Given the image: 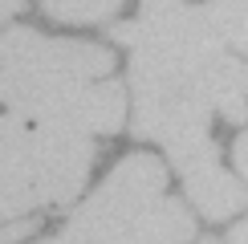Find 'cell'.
<instances>
[{
	"instance_id": "obj_3",
	"label": "cell",
	"mask_w": 248,
	"mask_h": 244,
	"mask_svg": "<svg viewBox=\"0 0 248 244\" xmlns=\"http://www.w3.org/2000/svg\"><path fill=\"white\" fill-rule=\"evenodd\" d=\"M94 167V138L61 135L13 118V135L0 147V228L25 212L69 203Z\"/></svg>"
},
{
	"instance_id": "obj_1",
	"label": "cell",
	"mask_w": 248,
	"mask_h": 244,
	"mask_svg": "<svg viewBox=\"0 0 248 244\" xmlns=\"http://www.w3.org/2000/svg\"><path fill=\"white\" fill-rule=\"evenodd\" d=\"M191 232L187 203L167 196L163 159L134 151L45 244H187Z\"/></svg>"
},
{
	"instance_id": "obj_13",
	"label": "cell",
	"mask_w": 248,
	"mask_h": 244,
	"mask_svg": "<svg viewBox=\"0 0 248 244\" xmlns=\"http://www.w3.org/2000/svg\"><path fill=\"white\" fill-rule=\"evenodd\" d=\"M8 135H13V118H8V114H0V147L8 142Z\"/></svg>"
},
{
	"instance_id": "obj_11",
	"label": "cell",
	"mask_w": 248,
	"mask_h": 244,
	"mask_svg": "<svg viewBox=\"0 0 248 244\" xmlns=\"http://www.w3.org/2000/svg\"><path fill=\"white\" fill-rule=\"evenodd\" d=\"M183 0H142V13H163V8H175Z\"/></svg>"
},
{
	"instance_id": "obj_2",
	"label": "cell",
	"mask_w": 248,
	"mask_h": 244,
	"mask_svg": "<svg viewBox=\"0 0 248 244\" xmlns=\"http://www.w3.org/2000/svg\"><path fill=\"white\" fill-rule=\"evenodd\" d=\"M110 74H114V53L94 41H61L25 25L0 37V110L4 114L41 110Z\"/></svg>"
},
{
	"instance_id": "obj_6",
	"label": "cell",
	"mask_w": 248,
	"mask_h": 244,
	"mask_svg": "<svg viewBox=\"0 0 248 244\" xmlns=\"http://www.w3.org/2000/svg\"><path fill=\"white\" fill-rule=\"evenodd\" d=\"M195 13L224 49L248 53V0H208V4H195Z\"/></svg>"
},
{
	"instance_id": "obj_4",
	"label": "cell",
	"mask_w": 248,
	"mask_h": 244,
	"mask_svg": "<svg viewBox=\"0 0 248 244\" xmlns=\"http://www.w3.org/2000/svg\"><path fill=\"white\" fill-rule=\"evenodd\" d=\"M163 147L183 179L191 208L203 220H232L236 212L248 208V187L220 167V147H216L212 130H183Z\"/></svg>"
},
{
	"instance_id": "obj_8",
	"label": "cell",
	"mask_w": 248,
	"mask_h": 244,
	"mask_svg": "<svg viewBox=\"0 0 248 244\" xmlns=\"http://www.w3.org/2000/svg\"><path fill=\"white\" fill-rule=\"evenodd\" d=\"M37 228H41L37 220H13V224H4V228H0V244H20V240L33 236Z\"/></svg>"
},
{
	"instance_id": "obj_10",
	"label": "cell",
	"mask_w": 248,
	"mask_h": 244,
	"mask_svg": "<svg viewBox=\"0 0 248 244\" xmlns=\"http://www.w3.org/2000/svg\"><path fill=\"white\" fill-rule=\"evenodd\" d=\"M224 244H248V220L232 224V232H228V240H224Z\"/></svg>"
},
{
	"instance_id": "obj_14",
	"label": "cell",
	"mask_w": 248,
	"mask_h": 244,
	"mask_svg": "<svg viewBox=\"0 0 248 244\" xmlns=\"http://www.w3.org/2000/svg\"><path fill=\"white\" fill-rule=\"evenodd\" d=\"M195 244H220V240H212V236H203V240H195Z\"/></svg>"
},
{
	"instance_id": "obj_7",
	"label": "cell",
	"mask_w": 248,
	"mask_h": 244,
	"mask_svg": "<svg viewBox=\"0 0 248 244\" xmlns=\"http://www.w3.org/2000/svg\"><path fill=\"white\" fill-rule=\"evenodd\" d=\"M126 0H41V13L57 25H102L118 16Z\"/></svg>"
},
{
	"instance_id": "obj_5",
	"label": "cell",
	"mask_w": 248,
	"mask_h": 244,
	"mask_svg": "<svg viewBox=\"0 0 248 244\" xmlns=\"http://www.w3.org/2000/svg\"><path fill=\"white\" fill-rule=\"evenodd\" d=\"M8 118H20L29 126H45V130H61V135H81V138L114 135L126 118V90H122V81H98V86H81L41 110L8 114Z\"/></svg>"
},
{
	"instance_id": "obj_9",
	"label": "cell",
	"mask_w": 248,
	"mask_h": 244,
	"mask_svg": "<svg viewBox=\"0 0 248 244\" xmlns=\"http://www.w3.org/2000/svg\"><path fill=\"white\" fill-rule=\"evenodd\" d=\"M232 159H236V171H240V179H244V187H248V130H244V135H236Z\"/></svg>"
},
{
	"instance_id": "obj_12",
	"label": "cell",
	"mask_w": 248,
	"mask_h": 244,
	"mask_svg": "<svg viewBox=\"0 0 248 244\" xmlns=\"http://www.w3.org/2000/svg\"><path fill=\"white\" fill-rule=\"evenodd\" d=\"M20 4H25V0H0V25H4V20L13 16L16 8H20Z\"/></svg>"
}]
</instances>
